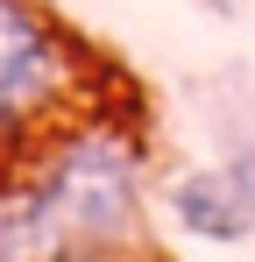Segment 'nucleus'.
<instances>
[{
	"mask_svg": "<svg viewBox=\"0 0 255 262\" xmlns=\"http://www.w3.org/2000/svg\"><path fill=\"white\" fill-rule=\"evenodd\" d=\"M71 262H121L142 241V163L114 128H71L29 170Z\"/></svg>",
	"mask_w": 255,
	"mask_h": 262,
	"instance_id": "obj_1",
	"label": "nucleus"
},
{
	"mask_svg": "<svg viewBox=\"0 0 255 262\" xmlns=\"http://www.w3.org/2000/svg\"><path fill=\"white\" fill-rule=\"evenodd\" d=\"M170 213H177L184 234H199V241H241V234H255V213L234 199L227 170L177 177V184H170Z\"/></svg>",
	"mask_w": 255,
	"mask_h": 262,
	"instance_id": "obj_3",
	"label": "nucleus"
},
{
	"mask_svg": "<svg viewBox=\"0 0 255 262\" xmlns=\"http://www.w3.org/2000/svg\"><path fill=\"white\" fill-rule=\"evenodd\" d=\"M0 262H71V248H64V234L29 177L0 184Z\"/></svg>",
	"mask_w": 255,
	"mask_h": 262,
	"instance_id": "obj_4",
	"label": "nucleus"
},
{
	"mask_svg": "<svg viewBox=\"0 0 255 262\" xmlns=\"http://www.w3.org/2000/svg\"><path fill=\"white\" fill-rule=\"evenodd\" d=\"M71 71V43L42 14V0H0V149L64 99Z\"/></svg>",
	"mask_w": 255,
	"mask_h": 262,
	"instance_id": "obj_2",
	"label": "nucleus"
},
{
	"mask_svg": "<svg viewBox=\"0 0 255 262\" xmlns=\"http://www.w3.org/2000/svg\"><path fill=\"white\" fill-rule=\"evenodd\" d=\"M227 184H234V199H241V206L255 213V149H241V156L227 163Z\"/></svg>",
	"mask_w": 255,
	"mask_h": 262,
	"instance_id": "obj_5",
	"label": "nucleus"
}]
</instances>
